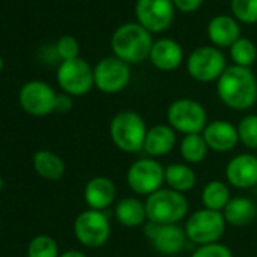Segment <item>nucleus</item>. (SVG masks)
<instances>
[{
	"label": "nucleus",
	"mask_w": 257,
	"mask_h": 257,
	"mask_svg": "<svg viewBox=\"0 0 257 257\" xmlns=\"http://www.w3.org/2000/svg\"><path fill=\"white\" fill-rule=\"evenodd\" d=\"M74 106V101H73V97L62 92V94H58L56 97V104H55V112L58 113H68Z\"/></svg>",
	"instance_id": "33"
},
{
	"label": "nucleus",
	"mask_w": 257,
	"mask_h": 257,
	"mask_svg": "<svg viewBox=\"0 0 257 257\" xmlns=\"http://www.w3.org/2000/svg\"><path fill=\"white\" fill-rule=\"evenodd\" d=\"M144 234L150 239L153 248L162 255H177L186 248L188 243L185 228L179 224L161 225L147 221L144 227Z\"/></svg>",
	"instance_id": "14"
},
{
	"label": "nucleus",
	"mask_w": 257,
	"mask_h": 257,
	"mask_svg": "<svg viewBox=\"0 0 257 257\" xmlns=\"http://www.w3.org/2000/svg\"><path fill=\"white\" fill-rule=\"evenodd\" d=\"M32 165L40 177L50 182H58L65 174V162L50 150H38L32 158Z\"/></svg>",
	"instance_id": "23"
},
{
	"label": "nucleus",
	"mask_w": 257,
	"mask_h": 257,
	"mask_svg": "<svg viewBox=\"0 0 257 257\" xmlns=\"http://www.w3.org/2000/svg\"><path fill=\"white\" fill-rule=\"evenodd\" d=\"M173 0H138L135 16L138 23L150 34L167 31L174 20Z\"/></svg>",
	"instance_id": "13"
},
{
	"label": "nucleus",
	"mask_w": 257,
	"mask_h": 257,
	"mask_svg": "<svg viewBox=\"0 0 257 257\" xmlns=\"http://www.w3.org/2000/svg\"><path fill=\"white\" fill-rule=\"evenodd\" d=\"M231 11L234 19L245 25L257 23V0H231Z\"/></svg>",
	"instance_id": "30"
},
{
	"label": "nucleus",
	"mask_w": 257,
	"mask_h": 257,
	"mask_svg": "<svg viewBox=\"0 0 257 257\" xmlns=\"http://www.w3.org/2000/svg\"><path fill=\"white\" fill-rule=\"evenodd\" d=\"M222 215L227 224L234 227H245L257 219L255 203L248 197H231L222 210Z\"/></svg>",
	"instance_id": "22"
},
{
	"label": "nucleus",
	"mask_w": 257,
	"mask_h": 257,
	"mask_svg": "<svg viewBox=\"0 0 257 257\" xmlns=\"http://www.w3.org/2000/svg\"><path fill=\"white\" fill-rule=\"evenodd\" d=\"M191 257H233V252L227 245L216 242L198 246Z\"/></svg>",
	"instance_id": "32"
},
{
	"label": "nucleus",
	"mask_w": 257,
	"mask_h": 257,
	"mask_svg": "<svg viewBox=\"0 0 257 257\" xmlns=\"http://www.w3.org/2000/svg\"><path fill=\"white\" fill-rule=\"evenodd\" d=\"M230 56L237 67L249 68L257 58V49L254 43L248 38H239L231 47H230Z\"/></svg>",
	"instance_id": "28"
},
{
	"label": "nucleus",
	"mask_w": 257,
	"mask_h": 257,
	"mask_svg": "<svg viewBox=\"0 0 257 257\" xmlns=\"http://www.w3.org/2000/svg\"><path fill=\"white\" fill-rule=\"evenodd\" d=\"M179 150H180V156L183 158V161L191 165L201 164L209 153V147L201 134L185 135L180 141Z\"/></svg>",
	"instance_id": "26"
},
{
	"label": "nucleus",
	"mask_w": 257,
	"mask_h": 257,
	"mask_svg": "<svg viewBox=\"0 0 257 257\" xmlns=\"http://www.w3.org/2000/svg\"><path fill=\"white\" fill-rule=\"evenodd\" d=\"M113 215L118 224L128 227V228L140 227L149 221L146 203H143L140 198H135V197H125L119 200L113 209Z\"/></svg>",
	"instance_id": "21"
},
{
	"label": "nucleus",
	"mask_w": 257,
	"mask_h": 257,
	"mask_svg": "<svg viewBox=\"0 0 257 257\" xmlns=\"http://www.w3.org/2000/svg\"><path fill=\"white\" fill-rule=\"evenodd\" d=\"M225 180L237 189H249L257 185V156L240 153L225 165Z\"/></svg>",
	"instance_id": "15"
},
{
	"label": "nucleus",
	"mask_w": 257,
	"mask_h": 257,
	"mask_svg": "<svg viewBox=\"0 0 257 257\" xmlns=\"http://www.w3.org/2000/svg\"><path fill=\"white\" fill-rule=\"evenodd\" d=\"M231 200L230 185L222 180H210L201 191V203L204 209L222 212Z\"/></svg>",
	"instance_id": "25"
},
{
	"label": "nucleus",
	"mask_w": 257,
	"mask_h": 257,
	"mask_svg": "<svg viewBox=\"0 0 257 257\" xmlns=\"http://www.w3.org/2000/svg\"><path fill=\"white\" fill-rule=\"evenodd\" d=\"M56 80L65 94L80 97L88 94L94 86V68L80 58L64 61L58 67Z\"/></svg>",
	"instance_id": "10"
},
{
	"label": "nucleus",
	"mask_w": 257,
	"mask_h": 257,
	"mask_svg": "<svg viewBox=\"0 0 257 257\" xmlns=\"http://www.w3.org/2000/svg\"><path fill=\"white\" fill-rule=\"evenodd\" d=\"M59 257H86V254H83V252L79 251V249H68V251L61 252Z\"/></svg>",
	"instance_id": "35"
},
{
	"label": "nucleus",
	"mask_w": 257,
	"mask_h": 257,
	"mask_svg": "<svg viewBox=\"0 0 257 257\" xmlns=\"http://www.w3.org/2000/svg\"><path fill=\"white\" fill-rule=\"evenodd\" d=\"M5 189V180L2 179V176H0V192H2Z\"/></svg>",
	"instance_id": "36"
},
{
	"label": "nucleus",
	"mask_w": 257,
	"mask_h": 257,
	"mask_svg": "<svg viewBox=\"0 0 257 257\" xmlns=\"http://www.w3.org/2000/svg\"><path fill=\"white\" fill-rule=\"evenodd\" d=\"M131 65L116 56L103 58L94 67V86L104 94L121 92L131 82Z\"/></svg>",
	"instance_id": "11"
},
{
	"label": "nucleus",
	"mask_w": 257,
	"mask_h": 257,
	"mask_svg": "<svg viewBox=\"0 0 257 257\" xmlns=\"http://www.w3.org/2000/svg\"><path fill=\"white\" fill-rule=\"evenodd\" d=\"M28 257H59L61 251L56 240L49 234H37L31 239L26 249Z\"/></svg>",
	"instance_id": "27"
},
{
	"label": "nucleus",
	"mask_w": 257,
	"mask_h": 257,
	"mask_svg": "<svg viewBox=\"0 0 257 257\" xmlns=\"http://www.w3.org/2000/svg\"><path fill=\"white\" fill-rule=\"evenodd\" d=\"M79 52H80V47H79V43H77V40L74 37L64 35L56 43V55L62 62L77 59Z\"/></svg>",
	"instance_id": "31"
},
{
	"label": "nucleus",
	"mask_w": 257,
	"mask_h": 257,
	"mask_svg": "<svg viewBox=\"0 0 257 257\" xmlns=\"http://www.w3.org/2000/svg\"><path fill=\"white\" fill-rule=\"evenodd\" d=\"M73 230L79 243L86 248H100L110 237V221L106 212L86 209L76 216Z\"/></svg>",
	"instance_id": "8"
},
{
	"label": "nucleus",
	"mask_w": 257,
	"mask_h": 257,
	"mask_svg": "<svg viewBox=\"0 0 257 257\" xmlns=\"http://www.w3.org/2000/svg\"><path fill=\"white\" fill-rule=\"evenodd\" d=\"M201 135H203L209 150L216 152V153L231 152L239 143L237 127L233 125L227 119L209 121Z\"/></svg>",
	"instance_id": "16"
},
{
	"label": "nucleus",
	"mask_w": 257,
	"mask_h": 257,
	"mask_svg": "<svg viewBox=\"0 0 257 257\" xmlns=\"http://www.w3.org/2000/svg\"><path fill=\"white\" fill-rule=\"evenodd\" d=\"M255 212H257V203H255Z\"/></svg>",
	"instance_id": "38"
},
{
	"label": "nucleus",
	"mask_w": 257,
	"mask_h": 257,
	"mask_svg": "<svg viewBox=\"0 0 257 257\" xmlns=\"http://www.w3.org/2000/svg\"><path fill=\"white\" fill-rule=\"evenodd\" d=\"M177 144V134L168 124H156L149 128L146 143H144V152L149 158H161L174 150Z\"/></svg>",
	"instance_id": "19"
},
{
	"label": "nucleus",
	"mask_w": 257,
	"mask_h": 257,
	"mask_svg": "<svg viewBox=\"0 0 257 257\" xmlns=\"http://www.w3.org/2000/svg\"><path fill=\"white\" fill-rule=\"evenodd\" d=\"M236 127L239 143L248 150H257V113L245 115Z\"/></svg>",
	"instance_id": "29"
},
{
	"label": "nucleus",
	"mask_w": 257,
	"mask_h": 257,
	"mask_svg": "<svg viewBox=\"0 0 257 257\" xmlns=\"http://www.w3.org/2000/svg\"><path fill=\"white\" fill-rule=\"evenodd\" d=\"M152 34L140 23H124L115 29L110 38L113 56L131 64H141L150 58L153 47Z\"/></svg>",
	"instance_id": "2"
},
{
	"label": "nucleus",
	"mask_w": 257,
	"mask_h": 257,
	"mask_svg": "<svg viewBox=\"0 0 257 257\" xmlns=\"http://www.w3.org/2000/svg\"><path fill=\"white\" fill-rule=\"evenodd\" d=\"M239 25L230 16H216L207 25V37L216 49L231 47L239 37Z\"/></svg>",
	"instance_id": "20"
},
{
	"label": "nucleus",
	"mask_w": 257,
	"mask_h": 257,
	"mask_svg": "<svg viewBox=\"0 0 257 257\" xmlns=\"http://www.w3.org/2000/svg\"><path fill=\"white\" fill-rule=\"evenodd\" d=\"M150 61L161 71H173L183 62V49L176 40L161 38L153 43Z\"/></svg>",
	"instance_id": "18"
},
{
	"label": "nucleus",
	"mask_w": 257,
	"mask_h": 257,
	"mask_svg": "<svg viewBox=\"0 0 257 257\" xmlns=\"http://www.w3.org/2000/svg\"><path fill=\"white\" fill-rule=\"evenodd\" d=\"M207 122V112L197 100L177 98L167 109V124L176 134H203Z\"/></svg>",
	"instance_id": "5"
},
{
	"label": "nucleus",
	"mask_w": 257,
	"mask_h": 257,
	"mask_svg": "<svg viewBox=\"0 0 257 257\" xmlns=\"http://www.w3.org/2000/svg\"><path fill=\"white\" fill-rule=\"evenodd\" d=\"M165 183L167 188L185 194L195 186L197 176L188 164H171L165 167Z\"/></svg>",
	"instance_id": "24"
},
{
	"label": "nucleus",
	"mask_w": 257,
	"mask_h": 257,
	"mask_svg": "<svg viewBox=\"0 0 257 257\" xmlns=\"http://www.w3.org/2000/svg\"><path fill=\"white\" fill-rule=\"evenodd\" d=\"M2 70H4V59L0 56V73H2Z\"/></svg>",
	"instance_id": "37"
},
{
	"label": "nucleus",
	"mask_w": 257,
	"mask_h": 257,
	"mask_svg": "<svg viewBox=\"0 0 257 257\" xmlns=\"http://www.w3.org/2000/svg\"><path fill=\"white\" fill-rule=\"evenodd\" d=\"M58 94L43 80L26 82L19 92V103L22 109L32 116H47L55 112Z\"/></svg>",
	"instance_id": "12"
},
{
	"label": "nucleus",
	"mask_w": 257,
	"mask_h": 257,
	"mask_svg": "<svg viewBox=\"0 0 257 257\" xmlns=\"http://www.w3.org/2000/svg\"><path fill=\"white\" fill-rule=\"evenodd\" d=\"M227 222L224 219L222 212H215L209 209H198L195 210L185 222V233L188 240L192 243L209 245L216 243L224 236Z\"/></svg>",
	"instance_id": "6"
},
{
	"label": "nucleus",
	"mask_w": 257,
	"mask_h": 257,
	"mask_svg": "<svg viewBox=\"0 0 257 257\" xmlns=\"http://www.w3.org/2000/svg\"><path fill=\"white\" fill-rule=\"evenodd\" d=\"M146 203L147 219L161 225L179 224L186 218L189 210V203L185 194L173 191L170 188H162L155 194L149 195Z\"/></svg>",
	"instance_id": "4"
},
{
	"label": "nucleus",
	"mask_w": 257,
	"mask_h": 257,
	"mask_svg": "<svg viewBox=\"0 0 257 257\" xmlns=\"http://www.w3.org/2000/svg\"><path fill=\"white\" fill-rule=\"evenodd\" d=\"M225 56L222 52L212 46L195 49L186 61V70L192 79L201 83L218 80L225 71Z\"/></svg>",
	"instance_id": "9"
},
{
	"label": "nucleus",
	"mask_w": 257,
	"mask_h": 257,
	"mask_svg": "<svg viewBox=\"0 0 257 257\" xmlns=\"http://www.w3.org/2000/svg\"><path fill=\"white\" fill-rule=\"evenodd\" d=\"M149 127L144 118L131 109L113 115L109 125V135L113 146L124 153H138L144 149Z\"/></svg>",
	"instance_id": "3"
},
{
	"label": "nucleus",
	"mask_w": 257,
	"mask_h": 257,
	"mask_svg": "<svg viewBox=\"0 0 257 257\" xmlns=\"http://www.w3.org/2000/svg\"><path fill=\"white\" fill-rule=\"evenodd\" d=\"M216 94L231 110H248L257 101V79L249 68L227 67L216 80Z\"/></svg>",
	"instance_id": "1"
},
{
	"label": "nucleus",
	"mask_w": 257,
	"mask_h": 257,
	"mask_svg": "<svg viewBox=\"0 0 257 257\" xmlns=\"http://www.w3.org/2000/svg\"><path fill=\"white\" fill-rule=\"evenodd\" d=\"M125 182L132 192L149 197L162 189L165 183V167L153 158L138 159L128 167Z\"/></svg>",
	"instance_id": "7"
},
{
	"label": "nucleus",
	"mask_w": 257,
	"mask_h": 257,
	"mask_svg": "<svg viewBox=\"0 0 257 257\" xmlns=\"http://www.w3.org/2000/svg\"><path fill=\"white\" fill-rule=\"evenodd\" d=\"M116 198V186L112 179L104 176H95L89 179L83 189V200L88 209L104 212L113 204Z\"/></svg>",
	"instance_id": "17"
},
{
	"label": "nucleus",
	"mask_w": 257,
	"mask_h": 257,
	"mask_svg": "<svg viewBox=\"0 0 257 257\" xmlns=\"http://www.w3.org/2000/svg\"><path fill=\"white\" fill-rule=\"evenodd\" d=\"M173 4H174V8L182 11V13H194L197 11L201 4H203V0H173Z\"/></svg>",
	"instance_id": "34"
}]
</instances>
